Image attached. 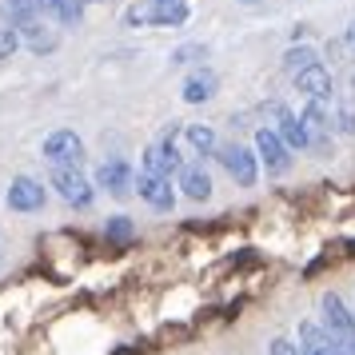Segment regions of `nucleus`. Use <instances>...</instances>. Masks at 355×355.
Wrapping results in <instances>:
<instances>
[{"label": "nucleus", "instance_id": "obj_25", "mask_svg": "<svg viewBox=\"0 0 355 355\" xmlns=\"http://www.w3.org/2000/svg\"><path fill=\"white\" fill-rule=\"evenodd\" d=\"M268 352H272V355H304V352H300V343H291V339H284V336H275Z\"/></svg>", "mask_w": 355, "mask_h": 355}, {"label": "nucleus", "instance_id": "obj_14", "mask_svg": "<svg viewBox=\"0 0 355 355\" xmlns=\"http://www.w3.org/2000/svg\"><path fill=\"white\" fill-rule=\"evenodd\" d=\"M4 200H8V208L12 211H40L44 208V200H49V192H44V184H36L33 176H17Z\"/></svg>", "mask_w": 355, "mask_h": 355}, {"label": "nucleus", "instance_id": "obj_16", "mask_svg": "<svg viewBox=\"0 0 355 355\" xmlns=\"http://www.w3.org/2000/svg\"><path fill=\"white\" fill-rule=\"evenodd\" d=\"M300 352H304V355H343V347L327 336V327H323V323L304 320V323H300Z\"/></svg>", "mask_w": 355, "mask_h": 355}, {"label": "nucleus", "instance_id": "obj_9", "mask_svg": "<svg viewBox=\"0 0 355 355\" xmlns=\"http://www.w3.org/2000/svg\"><path fill=\"white\" fill-rule=\"evenodd\" d=\"M40 152H44V160H49V164H72V168H80L84 140L72 128H56V132H49V136H44Z\"/></svg>", "mask_w": 355, "mask_h": 355}, {"label": "nucleus", "instance_id": "obj_7", "mask_svg": "<svg viewBox=\"0 0 355 355\" xmlns=\"http://www.w3.org/2000/svg\"><path fill=\"white\" fill-rule=\"evenodd\" d=\"M52 188H56L60 200L72 204V208H88V204L96 200L92 180L84 176L80 168H72V164H52Z\"/></svg>", "mask_w": 355, "mask_h": 355}, {"label": "nucleus", "instance_id": "obj_26", "mask_svg": "<svg viewBox=\"0 0 355 355\" xmlns=\"http://www.w3.org/2000/svg\"><path fill=\"white\" fill-rule=\"evenodd\" d=\"M192 56H204V49H200V44H188V49H180L176 56H172V64H192Z\"/></svg>", "mask_w": 355, "mask_h": 355}, {"label": "nucleus", "instance_id": "obj_19", "mask_svg": "<svg viewBox=\"0 0 355 355\" xmlns=\"http://www.w3.org/2000/svg\"><path fill=\"white\" fill-rule=\"evenodd\" d=\"M44 4V12H49L56 24H64V28H72V24H80L84 20V0H40Z\"/></svg>", "mask_w": 355, "mask_h": 355}, {"label": "nucleus", "instance_id": "obj_27", "mask_svg": "<svg viewBox=\"0 0 355 355\" xmlns=\"http://www.w3.org/2000/svg\"><path fill=\"white\" fill-rule=\"evenodd\" d=\"M343 44H347V49H352V56H355V20L347 24V36H343Z\"/></svg>", "mask_w": 355, "mask_h": 355}, {"label": "nucleus", "instance_id": "obj_18", "mask_svg": "<svg viewBox=\"0 0 355 355\" xmlns=\"http://www.w3.org/2000/svg\"><path fill=\"white\" fill-rule=\"evenodd\" d=\"M184 144L192 148L196 160H208V156H216L220 140H216V128H211V124H188V128H184Z\"/></svg>", "mask_w": 355, "mask_h": 355}, {"label": "nucleus", "instance_id": "obj_3", "mask_svg": "<svg viewBox=\"0 0 355 355\" xmlns=\"http://www.w3.org/2000/svg\"><path fill=\"white\" fill-rule=\"evenodd\" d=\"M12 24H17V33H20V44L33 52V56H49V52H56V44H60V36H56V28L49 24V12H44V8L20 12V17H12Z\"/></svg>", "mask_w": 355, "mask_h": 355}, {"label": "nucleus", "instance_id": "obj_17", "mask_svg": "<svg viewBox=\"0 0 355 355\" xmlns=\"http://www.w3.org/2000/svg\"><path fill=\"white\" fill-rule=\"evenodd\" d=\"M176 180H180V188H184V196H188V200H196V204L211 200V176H208V168H204V160L184 164Z\"/></svg>", "mask_w": 355, "mask_h": 355}, {"label": "nucleus", "instance_id": "obj_20", "mask_svg": "<svg viewBox=\"0 0 355 355\" xmlns=\"http://www.w3.org/2000/svg\"><path fill=\"white\" fill-rule=\"evenodd\" d=\"M311 64H320V52L311 49V44H300V40H295V44L284 52V72H288L291 80H295L304 68H311Z\"/></svg>", "mask_w": 355, "mask_h": 355}, {"label": "nucleus", "instance_id": "obj_5", "mask_svg": "<svg viewBox=\"0 0 355 355\" xmlns=\"http://www.w3.org/2000/svg\"><path fill=\"white\" fill-rule=\"evenodd\" d=\"M216 160L224 164V172L236 180V188H256V180H259L256 148H248V144H220V148H216Z\"/></svg>", "mask_w": 355, "mask_h": 355}, {"label": "nucleus", "instance_id": "obj_22", "mask_svg": "<svg viewBox=\"0 0 355 355\" xmlns=\"http://www.w3.org/2000/svg\"><path fill=\"white\" fill-rule=\"evenodd\" d=\"M17 49H20V33H17V24H12V17H8V8H4L0 12V60H8Z\"/></svg>", "mask_w": 355, "mask_h": 355}, {"label": "nucleus", "instance_id": "obj_6", "mask_svg": "<svg viewBox=\"0 0 355 355\" xmlns=\"http://www.w3.org/2000/svg\"><path fill=\"white\" fill-rule=\"evenodd\" d=\"M300 120L307 128V152L323 156L331 148V136H336V124H331V104H320V100H304L300 108Z\"/></svg>", "mask_w": 355, "mask_h": 355}, {"label": "nucleus", "instance_id": "obj_15", "mask_svg": "<svg viewBox=\"0 0 355 355\" xmlns=\"http://www.w3.org/2000/svg\"><path fill=\"white\" fill-rule=\"evenodd\" d=\"M220 92V76L211 72V68H196V72H188V80H184V88H180V96H184V104H208L211 96Z\"/></svg>", "mask_w": 355, "mask_h": 355}, {"label": "nucleus", "instance_id": "obj_21", "mask_svg": "<svg viewBox=\"0 0 355 355\" xmlns=\"http://www.w3.org/2000/svg\"><path fill=\"white\" fill-rule=\"evenodd\" d=\"M104 236H108V243H116V248H128V243L136 240V224H132L128 216H112V220L104 224Z\"/></svg>", "mask_w": 355, "mask_h": 355}, {"label": "nucleus", "instance_id": "obj_12", "mask_svg": "<svg viewBox=\"0 0 355 355\" xmlns=\"http://www.w3.org/2000/svg\"><path fill=\"white\" fill-rule=\"evenodd\" d=\"M136 192H140V200H144V204H152L156 211H172V204H176L172 180L156 176V172H148V168H140V172H136Z\"/></svg>", "mask_w": 355, "mask_h": 355}, {"label": "nucleus", "instance_id": "obj_29", "mask_svg": "<svg viewBox=\"0 0 355 355\" xmlns=\"http://www.w3.org/2000/svg\"><path fill=\"white\" fill-rule=\"evenodd\" d=\"M84 4H100V0H84Z\"/></svg>", "mask_w": 355, "mask_h": 355}, {"label": "nucleus", "instance_id": "obj_28", "mask_svg": "<svg viewBox=\"0 0 355 355\" xmlns=\"http://www.w3.org/2000/svg\"><path fill=\"white\" fill-rule=\"evenodd\" d=\"M243 8H259V4H263V0H240Z\"/></svg>", "mask_w": 355, "mask_h": 355}, {"label": "nucleus", "instance_id": "obj_1", "mask_svg": "<svg viewBox=\"0 0 355 355\" xmlns=\"http://www.w3.org/2000/svg\"><path fill=\"white\" fill-rule=\"evenodd\" d=\"M192 17L188 0H136L124 12V28H180Z\"/></svg>", "mask_w": 355, "mask_h": 355}, {"label": "nucleus", "instance_id": "obj_10", "mask_svg": "<svg viewBox=\"0 0 355 355\" xmlns=\"http://www.w3.org/2000/svg\"><path fill=\"white\" fill-rule=\"evenodd\" d=\"M268 112H272V128L284 136V144L291 148V152H307V128L304 120H300V112H291L288 104H268Z\"/></svg>", "mask_w": 355, "mask_h": 355}, {"label": "nucleus", "instance_id": "obj_13", "mask_svg": "<svg viewBox=\"0 0 355 355\" xmlns=\"http://www.w3.org/2000/svg\"><path fill=\"white\" fill-rule=\"evenodd\" d=\"M96 184L124 200V196L136 192V172H132L128 160H104V164L96 168Z\"/></svg>", "mask_w": 355, "mask_h": 355}, {"label": "nucleus", "instance_id": "obj_24", "mask_svg": "<svg viewBox=\"0 0 355 355\" xmlns=\"http://www.w3.org/2000/svg\"><path fill=\"white\" fill-rule=\"evenodd\" d=\"M4 8H8V17H20V12H36L44 4L40 0H4Z\"/></svg>", "mask_w": 355, "mask_h": 355}, {"label": "nucleus", "instance_id": "obj_23", "mask_svg": "<svg viewBox=\"0 0 355 355\" xmlns=\"http://www.w3.org/2000/svg\"><path fill=\"white\" fill-rule=\"evenodd\" d=\"M331 124H336L339 136H355V108L343 104V100H336L331 104Z\"/></svg>", "mask_w": 355, "mask_h": 355}, {"label": "nucleus", "instance_id": "obj_11", "mask_svg": "<svg viewBox=\"0 0 355 355\" xmlns=\"http://www.w3.org/2000/svg\"><path fill=\"white\" fill-rule=\"evenodd\" d=\"M295 88H300V92H304L307 100H320V104H336V80H331V72H327V64H311V68H304V72H300V76H295Z\"/></svg>", "mask_w": 355, "mask_h": 355}, {"label": "nucleus", "instance_id": "obj_4", "mask_svg": "<svg viewBox=\"0 0 355 355\" xmlns=\"http://www.w3.org/2000/svg\"><path fill=\"white\" fill-rule=\"evenodd\" d=\"M320 311H323V327H327V336L343 347V355H355V315L347 311V304L339 300L336 291H323Z\"/></svg>", "mask_w": 355, "mask_h": 355}, {"label": "nucleus", "instance_id": "obj_2", "mask_svg": "<svg viewBox=\"0 0 355 355\" xmlns=\"http://www.w3.org/2000/svg\"><path fill=\"white\" fill-rule=\"evenodd\" d=\"M180 136H184V128H164L152 144L144 148V168L148 172H156V176H180V168H184V160H180Z\"/></svg>", "mask_w": 355, "mask_h": 355}, {"label": "nucleus", "instance_id": "obj_8", "mask_svg": "<svg viewBox=\"0 0 355 355\" xmlns=\"http://www.w3.org/2000/svg\"><path fill=\"white\" fill-rule=\"evenodd\" d=\"M256 156H259V164L268 168V176H284L291 168V148L284 144V136H279L272 124H263V128L256 132Z\"/></svg>", "mask_w": 355, "mask_h": 355}]
</instances>
